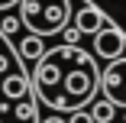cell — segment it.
<instances>
[{"label":"cell","mask_w":126,"mask_h":123,"mask_svg":"<svg viewBox=\"0 0 126 123\" xmlns=\"http://www.w3.org/2000/svg\"><path fill=\"white\" fill-rule=\"evenodd\" d=\"M32 88L39 101L48 104L52 110H78L97 91V68L74 45H62L39 58Z\"/></svg>","instance_id":"cell-1"},{"label":"cell","mask_w":126,"mask_h":123,"mask_svg":"<svg viewBox=\"0 0 126 123\" xmlns=\"http://www.w3.org/2000/svg\"><path fill=\"white\" fill-rule=\"evenodd\" d=\"M68 0H19V16L36 36H52L68 23Z\"/></svg>","instance_id":"cell-2"},{"label":"cell","mask_w":126,"mask_h":123,"mask_svg":"<svg viewBox=\"0 0 126 123\" xmlns=\"http://www.w3.org/2000/svg\"><path fill=\"white\" fill-rule=\"evenodd\" d=\"M100 84H104L107 101H113L116 107H126V58H116V62L104 71Z\"/></svg>","instance_id":"cell-3"},{"label":"cell","mask_w":126,"mask_h":123,"mask_svg":"<svg viewBox=\"0 0 126 123\" xmlns=\"http://www.w3.org/2000/svg\"><path fill=\"white\" fill-rule=\"evenodd\" d=\"M97 52H100V55H107V58L120 55V52H123V39H120V33H113V29L97 33Z\"/></svg>","instance_id":"cell-4"},{"label":"cell","mask_w":126,"mask_h":123,"mask_svg":"<svg viewBox=\"0 0 126 123\" xmlns=\"http://www.w3.org/2000/svg\"><path fill=\"white\" fill-rule=\"evenodd\" d=\"M3 94L10 97V101H19V97H26V75H19V71H13V75L3 78Z\"/></svg>","instance_id":"cell-5"},{"label":"cell","mask_w":126,"mask_h":123,"mask_svg":"<svg viewBox=\"0 0 126 123\" xmlns=\"http://www.w3.org/2000/svg\"><path fill=\"white\" fill-rule=\"evenodd\" d=\"M19 55L26 58V62H39V58L45 55V52H42V36H36V33L26 36V39L19 42Z\"/></svg>","instance_id":"cell-6"},{"label":"cell","mask_w":126,"mask_h":123,"mask_svg":"<svg viewBox=\"0 0 126 123\" xmlns=\"http://www.w3.org/2000/svg\"><path fill=\"white\" fill-rule=\"evenodd\" d=\"M78 29L81 33H100V16L94 10H81L78 13Z\"/></svg>","instance_id":"cell-7"},{"label":"cell","mask_w":126,"mask_h":123,"mask_svg":"<svg viewBox=\"0 0 126 123\" xmlns=\"http://www.w3.org/2000/svg\"><path fill=\"white\" fill-rule=\"evenodd\" d=\"M113 107H116L113 101H104V104H97V107H94L91 113H94V120H100V123H107V120L113 117Z\"/></svg>","instance_id":"cell-8"},{"label":"cell","mask_w":126,"mask_h":123,"mask_svg":"<svg viewBox=\"0 0 126 123\" xmlns=\"http://www.w3.org/2000/svg\"><path fill=\"white\" fill-rule=\"evenodd\" d=\"M68 123H97V120H94V113H78V110H74V117Z\"/></svg>","instance_id":"cell-9"},{"label":"cell","mask_w":126,"mask_h":123,"mask_svg":"<svg viewBox=\"0 0 126 123\" xmlns=\"http://www.w3.org/2000/svg\"><path fill=\"white\" fill-rule=\"evenodd\" d=\"M13 3H19V0H0V10H10Z\"/></svg>","instance_id":"cell-10"},{"label":"cell","mask_w":126,"mask_h":123,"mask_svg":"<svg viewBox=\"0 0 126 123\" xmlns=\"http://www.w3.org/2000/svg\"><path fill=\"white\" fill-rule=\"evenodd\" d=\"M42 123H65L62 117H48V120H42Z\"/></svg>","instance_id":"cell-11"}]
</instances>
